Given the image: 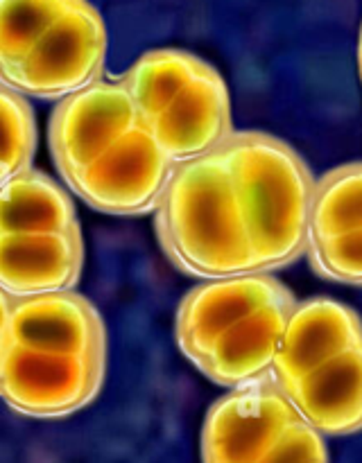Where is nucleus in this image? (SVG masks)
<instances>
[{
  "label": "nucleus",
  "instance_id": "nucleus-19",
  "mask_svg": "<svg viewBox=\"0 0 362 463\" xmlns=\"http://www.w3.org/2000/svg\"><path fill=\"white\" fill-rule=\"evenodd\" d=\"M12 306L14 298L0 289V337H5V330H7L9 317H12Z\"/></svg>",
  "mask_w": 362,
  "mask_h": 463
},
{
  "label": "nucleus",
  "instance_id": "nucleus-15",
  "mask_svg": "<svg viewBox=\"0 0 362 463\" xmlns=\"http://www.w3.org/2000/svg\"><path fill=\"white\" fill-rule=\"evenodd\" d=\"M306 425L326 437L362 430V342L283 389Z\"/></svg>",
  "mask_w": 362,
  "mask_h": 463
},
{
  "label": "nucleus",
  "instance_id": "nucleus-4",
  "mask_svg": "<svg viewBox=\"0 0 362 463\" xmlns=\"http://www.w3.org/2000/svg\"><path fill=\"white\" fill-rule=\"evenodd\" d=\"M138 125L172 163L220 147L231 131L229 90L220 72L186 50H149L122 77Z\"/></svg>",
  "mask_w": 362,
  "mask_h": 463
},
{
  "label": "nucleus",
  "instance_id": "nucleus-18",
  "mask_svg": "<svg viewBox=\"0 0 362 463\" xmlns=\"http://www.w3.org/2000/svg\"><path fill=\"white\" fill-rule=\"evenodd\" d=\"M258 463H329V450L321 434L299 420L281 434Z\"/></svg>",
  "mask_w": 362,
  "mask_h": 463
},
{
  "label": "nucleus",
  "instance_id": "nucleus-12",
  "mask_svg": "<svg viewBox=\"0 0 362 463\" xmlns=\"http://www.w3.org/2000/svg\"><path fill=\"white\" fill-rule=\"evenodd\" d=\"M362 342V319L333 298L297 303L285 324L270 378L283 392L339 353Z\"/></svg>",
  "mask_w": 362,
  "mask_h": 463
},
{
  "label": "nucleus",
  "instance_id": "nucleus-14",
  "mask_svg": "<svg viewBox=\"0 0 362 463\" xmlns=\"http://www.w3.org/2000/svg\"><path fill=\"white\" fill-rule=\"evenodd\" d=\"M84 265L81 233L0 235V289L12 298L68 292Z\"/></svg>",
  "mask_w": 362,
  "mask_h": 463
},
{
  "label": "nucleus",
  "instance_id": "nucleus-11",
  "mask_svg": "<svg viewBox=\"0 0 362 463\" xmlns=\"http://www.w3.org/2000/svg\"><path fill=\"white\" fill-rule=\"evenodd\" d=\"M294 306L297 298L285 289L267 306L231 319L208 344L195 366L215 384L231 389L270 375Z\"/></svg>",
  "mask_w": 362,
  "mask_h": 463
},
{
  "label": "nucleus",
  "instance_id": "nucleus-16",
  "mask_svg": "<svg viewBox=\"0 0 362 463\" xmlns=\"http://www.w3.org/2000/svg\"><path fill=\"white\" fill-rule=\"evenodd\" d=\"M81 233L71 197L41 172L25 170L0 188V235Z\"/></svg>",
  "mask_w": 362,
  "mask_h": 463
},
{
  "label": "nucleus",
  "instance_id": "nucleus-17",
  "mask_svg": "<svg viewBox=\"0 0 362 463\" xmlns=\"http://www.w3.org/2000/svg\"><path fill=\"white\" fill-rule=\"evenodd\" d=\"M36 149L34 113L27 99L0 84V188L30 170Z\"/></svg>",
  "mask_w": 362,
  "mask_h": 463
},
{
  "label": "nucleus",
  "instance_id": "nucleus-5",
  "mask_svg": "<svg viewBox=\"0 0 362 463\" xmlns=\"http://www.w3.org/2000/svg\"><path fill=\"white\" fill-rule=\"evenodd\" d=\"M107 357L59 355L5 344L0 398L14 411L57 419L80 411L98 396Z\"/></svg>",
  "mask_w": 362,
  "mask_h": 463
},
{
  "label": "nucleus",
  "instance_id": "nucleus-9",
  "mask_svg": "<svg viewBox=\"0 0 362 463\" xmlns=\"http://www.w3.org/2000/svg\"><path fill=\"white\" fill-rule=\"evenodd\" d=\"M136 125L138 118L122 80H98L63 98L50 120V149L63 181H71Z\"/></svg>",
  "mask_w": 362,
  "mask_h": 463
},
{
  "label": "nucleus",
  "instance_id": "nucleus-6",
  "mask_svg": "<svg viewBox=\"0 0 362 463\" xmlns=\"http://www.w3.org/2000/svg\"><path fill=\"white\" fill-rule=\"evenodd\" d=\"M172 165L152 136L136 125L66 184L95 211L143 215L157 208Z\"/></svg>",
  "mask_w": 362,
  "mask_h": 463
},
{
  "label": "nucleus",
  "instance_id": "nucleus-7",
  "mask_svg": "<svg viewBox=\"0 0 362 463\" xmlns=\"http://www.w3.org/2000/svg\"><path fill=\"white\" fill-rule=\"evenodd\" d=\"M301 416L270 375L235 387L208 410L202 463H258Z\"/></svg>",
  "mask_w": 362,
  "mask_h": 463
},
{
  "label": "nucleus",
  "instance_id": "nucleus-21",
  "mask_svg": "<svg viewBox=\"0 0 362 463\" xmlns=\"http://www.w3.org/2000/svg\"><path fill=\"white\" fill-rule=\"evenodd\" d=\"M3 357H5V337H0V371H3Z\"/></svg>",
  "mask_w": 362,
  "mask_h": 463
},
{
  "label": "nucleus",
  "instance_id": "nucleus-3",
  "mask_svg": "<svg viewBox=\"0 0 362 463\" xmlns=\"http://www.w3.org/2000/svg\"><path fill=\"white\" fill-rule=\"evenodd\" d=\"M226 161L258 271L283 269L306 253L315 179L283 140L233 131L217 147Z\"/></svg>",
  "mask_w": 362,
  "mask_h": 463
},
{
  "label": "nucleus",
  "instance_id": "nucleus-2",
  "mask_svg": "<svg viewBox=\"0 0 362 463\" xmlns=\"http://www.w3.org/2000/svg\"><path fill=\"white\" fill-rule=\"evenodd\" d=\"M154 211L158 242L184 274L217 280L258 271L220 149L175 163Z\"/></svg>",
  "mask_w": 362,
  "mask_h": 463
},
{
  "label": "nucleus",
  "instance_id": "nucleus-20",
  "mask_svg": "<svg viewBox=\"0 0 362 463\" xmlns=\"http://www.w3.org/2000/svg\"><path fill=\"white\" fill-rule=\"evenodd\" d=\"M357 68H360V80H362V25H360V41H357Z\"/></svg>",
  "mask_w": 362,
  "mask_h": 463
},
{
  "label": "nucleus",
  "instance_id": "nucleus-10",
  "mask_svg": "<svg viewBox=\"0 0 362 463\" xmlns=\"http://www.w3.org/2000/svg\"><path fill=\"white\" fill-rule=\"evenodd\" d=\"M5 344L59 355L107 357V333L93 303L77 292L14 298Z\"/></svg>",
  "mask_w": 362,
  "mask_h": 463
},
{
  "label": "nucleus",
  "instance_id": "nucleus-13",
  "mask_svg": "<svg viewBox=\"0 0 362 463\" xmlns=\"http://www.w3.org/2000/svg\"><path fill=\"white\" fill-rule=\"evenodd\" d=\"M285 289L281 280L265 271L197 285L186 294L176 312V344L181 353L195 364L231 319L258 310Z\"/></svg>",
  "mask_w": 362,
  "mask_h": 463
},
{
  "label": "nucleus",
  "instance_id": "nucleus-8",
  "mask_svg": "<svg viewBox=\"0 0 362 463\" xmlns=\"http://www.w3.org/2000/svg\"><path fill=\"white\" fill-rule=\"evenodd\" d=\"M306 253L317 276L362 288V163L315 181Z\"/></svg>",
  "mask_w": 362,
  "mask_h": 463
},
{
  "label": "nucleus",
  "instance_id": "nucleus-1",
  "mask_svg": "<svg viewBox=\"0 0 362 463\" xmlns=\"http://www.w3.org/2000/svg\"><path fill=\"white\" fill-rule=\"evenodd\" d=\"M107 30L89 0H0V84L68 98L98 81Z\"/></svg>",
  "mask_w": 362,
  "mask_h": 463
}]
</instances>
